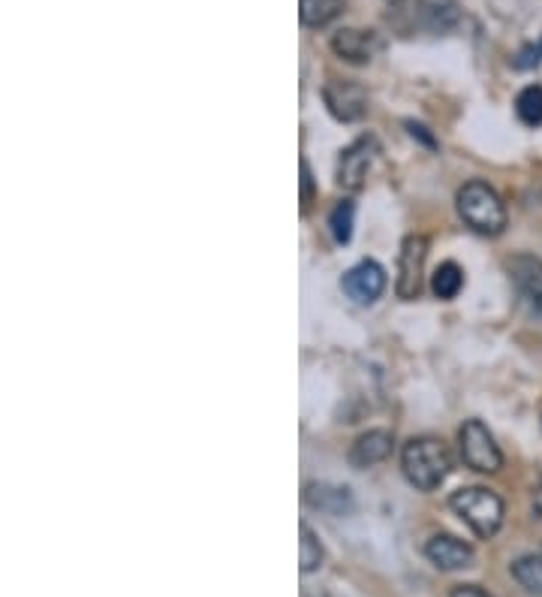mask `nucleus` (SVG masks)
Masks as SVG:
<instances>
[{
  "instance_id": "obj_13",
  "label": "nucleus",
  "mask_w": 542,
  "mask_h": 597,
  "mask_svg": "<svg viewBox=\"0 0 542 597\" xmlns=\"http://www.w3.org/2000/svg\"><path fill=\"white\" fill-rule=\"evenodd\" d=\"M416 16L431 33H449L461 22L458 0H416Z\"/></svg>"
},
{
  "instance_id": "obj_15",
  "label": "nucleus",
  "mask_w": 542,
  "mask_h": 597,
  "mask_svg": "<svg viewBox=\"0 0 542 597\" xmlns=\"http://www.w3.org/2000/svg\"><path fill=\"white\" fill-rule=\"evenodd\" d=\"M344 12V0H298V19L305 28H326Z\"/></svg>"
},
{
  "instance_id": "obj_3",
  "label": "nucleus",
  "mask_w": 542,
  "mask_h": 597,
  "mask_svg": "<svg viewBox=\"0 0 542 597\" xmlns=\"http://www.w3.org/2000/svg\"><path fill=\"white\" fill-rule=\"evenodd\" d=\"M449 507L458 513V519L468 525L479 540H491L503 525V502H500L498 492L485 489V486L458 489L449 498Z\"/></svg>"
},
{
  "instance_id": "obj_8",
  "label": "nucleus",
  "mask_w": 542,
  "mask_h": 597,
  "mask_svg": "<svg viewBox=\"0 0 542 597\" xmlns=\"http://www.w3.org/2000/svg\"><path fill=\"white\" fill-rule=\"evenodd\" d=\"M344 293L359 302V305H371L377 298L384 296L386 290V269L374 260H361L359 266H352L344 281H340Z\"/></svg>"
},
{
  "instance_id": "obj_18",
  "label": "nucleus",
  "mask_w": 542,
  "mask_h": 597,
  "mask_svg": "<svg viewBox=\"0 0 542 597\" xmlns=\"http://www.w3.org/2000/svg\"><path fill=\"white\" fill-rule=\"evenodd\" d=\"M461 287H464V272L456 263L437 266L434 277H431V290H434L437 298H456Z\"/></svg>"
},
{
  "instance_id": "obj_20",
  "label": "nucleus",
  "mask_w": 542,
  "mask_h": 597,
  "mask_svg": "<svg viewBox=\"0 0 542 597\" xmlns=\"http://www.w3.org/2000/svg\"><path fill=\"white\" fill-rule=\"evenodd\" d=\"M301 544H298V565H301V574H314L319 565H323V546H319L317 534L310 532L308 525L301 523Z\"/></svg>"
},
{
  "instance_id": "obj_22",
  "label": "nucleus",
  "mask_w": 542,
  "mask_h": 597,
  "mask_svg": "<svg viewBox=\"0 0 542 597\" xmlns=\"http://www.w3.org/2000/svg\"><path fill=\"white\" fill-rule=\"evenodd\" d=\"M310 203H314V175L308 161H301V212H308Z\"/></svg>"
},
{
  "instance_id": "obj_11",
  "label": "nucleus",
  "mask_w": 542,
  "mask_h": 597,
  "mask_svg": "<svg viewBox=\"0 0 542 597\" xmlns=\"http://www.w3.org/2000/svg\"><path fill=\"white\" fill-rule=\"evenodd\" d=\"M507 272L521 296L531 302L533 308L542 311V260L531 254H515L507 260Z\"/></svg>"
},
{
  "instance_id": "obj_12",
  "label": "nucleus",
  "mask_w": 542,
  "mask_h": 597,
  "mask_svg": "<svg viewBox=\"0 0 542 597\" xmlns=\"http://www.w3.org/2000/svg\"><path fill=\"white\" fill-rule=\"evenodd\" d=\"M395 449V437L392 432H386V428H371V432H365L352 441L350 447V465L352 468H374V465H380L392 456Z\"/></svg>"
},
{
  "instance_id": "obj_21",
  "label": "nucleus",
  "mask_w": 542,
  "mask_h": 597,
  "mask_svg": "<svg viewBox=\"0 0 542 597\" xmlns=\"http://www.w3.org/2000/svg\"><path fill=\"white\" fill-rule=\"evenodd\" d=\"M542 61V43L540 45H528V49H521L519 54H515V70H531V67H536Z\"/></svg>"
},
{
  "instance_id": "obj_7",
  "label": "nucleus",
  "mask_w": 542,
  "mask_h": 597,
  "mask_svg": "<svg viewBox=\"0 0 542 597\" xmlns=\"http://www.w3.org/2000/svg\"><path fill=\"white\" fill-rule=\"evenodd\" d=\"M374 154H377V142L371 136L356 139L350 149H344L338 161V184L344 191H361L368 170H371Z\"/></svg>"
},
{
  "instance_id": "obj_24",
  "label": "nucleus",
  "mask_w": 542,
  "mask_h": 597,
  "mask_svg": "<svg viewBox=\"0 0 542 597\" xmlns=\"http://www.w3.org/2000/svg\"><path fill=\"white\" fill-rule=\"evenodd\" d=\"M407 130H410V136H413V139L416 136L422 139V142H426V145H428V149H437V142L431 136H428L426 128H422V124H413V121H407Z\"/></svg>"
},
{
  "instance_id": "obj_1",
  "label": "nucleus",
  "mask_w": 542,
  "mask_h": 597,
  "mask_svg": "<svg viewBox=\"0 0 542 597\" xmlns=\"http://www.w3.org/2000/svg\"><path fill=\"white\" fill-rule=\"evenodd\" d=\"M401 470L410 486H416L419 492H434L452 470L449 447L440 437H413L401 449Z\"/></svg>"
},
{
  "instance_id": "obj_9",
  "label": "nucleus",
  "mask_w": 542,
  "mask_h": 597,
  "mask_svg": "<svg viewBox=\"0 0 542 597\" xmlns=\"http://www.w3.org/2000/svg\"><path fill=\"white\" fill-rule=\"evenodd\" d=\"M331 52L347 64H371L380 52V37L365 28H340L331 37Z\"/></svg>"
},
{
  "instance_id": "obj_2",
  "label": "nucleus",
  "mask_w": 542,
  "mask_h": 597,
  "mask_svg": "<svg viewBox=\"0 0 542 597\" xmlns=\"http://www.w3.org/2000/svg\"><path fill=\"white\" fill-rule=\"evenodd\" d=\"M461 221L479 235H500L507 230V205L485 182H468L456 196Z\"/></svg>"
},
{
  "instance_id": "obj_17",
  "label": "nucleus",
  "mask_w": 542,
  "mask_h": 597,
  "mask_svg": "<svg viewBox=\"0 0 542 597\" xmlns=\"http://www.w3.org/2000/svg\"><path fill=\"white\" fill-rule=\"evenodd\" d=\"M512 576L531 595H542V555H521L512 561Z\"/></svg>"
},
{
  "instance_id": "obj_10",
  "label": "nucleus",
  "mask_w": 542,
  "mask_h": 597,
  "mask_svg": "<svg viewBox=\"0 0 542 597\" xmlns=\"http://www.w3.org/2000/svg\"><path fill=\"white\" fill-rule=\"evenodd\" d=\"M428 561L440 570H464L473 565V546L456 534H434L426 544Z\"/></svg>"
},
{
  "instance_id": "obj_6",
  "label": "nucleus",
  "mask_w": 542,
  "mask_h": 597,
  "mask_svg": "<svg viewBox=\"0 0 542 597\" xmlns=\"http://www.w3.org/2000/svg\"><path fill=\"white\" fill-rule=\"evenodd\" d=\"M323 100L338 121L352 124L359 118L368 115V91L359 82H347V79H331L329 85L323 88Z\"/></svg>"
},
{
  "instance_id": "obj_23",
  "label": "nucleus",
  "mask_w": 542,
  "mask_h": 597,
  "mask_svg": "<svg viewBox=\"0 0 542 597\" xmlns=\"http://www.w3.org/2000/svg\"><path fill=\"white\" fill-rule=\"evenodd\" d=\"M449 597H494V595H489L482 586H456Z\"/></svg>"
},
{
  "instance_id": "obj_16",
  "label": "nucleus",
  "mask_w": 542,
  "mask_h": 597,
  "mask_svg": "<svg viewBox=\"0 0 542 597\" xmlns=\"http://www.w3.org/2000/svg\"><path fill=\"white\" fill-rule=\"evenodd\" d=\"M515 115L524 128H540L542 124V85L521 88L515 97Z\"/></svg>"
},
{
  "instance_id": "obj_25",
  "label": "nucleus",
  "mask_w": 542,
  "mask_h": 597,
  "mask_svg": "<svg viewBox=\"0 0 542 597\" xmlns=\"http://www.w3.org/2000/svg\"><path fill=\"white\" fill-rule=\"evenodd\" d=\"M533 513H536V516H542V483H540V489L533 492Z\"/></svg>"
},
{
  "instance_id": "obj_14",
  "label": "nucleus",
  "mask_w": 542,
  "mask_h": 597,
  "mask_svg": "<svg viewBox=\"0 0 542 597\" xmlns=\"http://www.w3.org/2000/svg\"><path fill=\"white\" fill-rule=\"evenodd\" d=\"M305 502L314 510L329 513V516H347L352 510L350 492L340 489V486H329V483H308L305 486Z\"/></svg>"
},
{
  "instance_id": "obj_4",
  "label": "nucleus",
  "mask_w": 542,
  "mask_h": 597,
  "mask_svg": "<svg viewBox=\"0 0 542 597\" xmlns=\"http://www.w3.org/2000/svg\"><path fill=\"white\" fill-rule=\"evenodd\" d=\"M458 447H461V459L470 470L477 474H498L503 468V453L494 444V437L482 419H468L461 432H458Z\"/></svg>"
},
{
  "instance_id": "obj_19",
  "label": "nucleus",
  "mask_w": 542,
  "mask_h": 597,
  "mask_svg": "<svg viewBox=\"0 0 542 597\" xmlns=\"http://www.w3.org/2000/svg\"><path fill=\"white\" fill-rule=\"evenodd\" d=\"M352 224H356V205H352V200H340L329 214V230L338 245H347V242H350Z\"/></svg>"
},
{
  "instance_id": "obj_5",
  "label": "nucleus",
  "mask_w": 542,
  "mask_h": 597,
  "mask_svg": "<svg viewBox=\"0 0 542 597\" xmlns=\"http://www.w3.org/2000/svg\"><path fill=\"white\" fill-rule=\"evenodd\" d=\"M426 256L428 242L426 235H407L401 254H398V281H395V293L398 298H416L422 293V275H426Z\"/></svg>"
}]
</instances>
